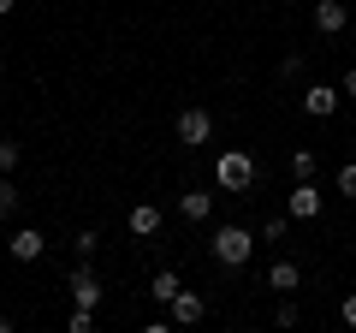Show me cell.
<instances>
[{"label": "cell", "instance_id": "cell-1", "mask_svg": "<svg viewBox=\"0 0 356 333\" xmlns=\"http://www.w3.org/2000/svg\"><path fill=\"white\" fill-rule=\"evenodd\" d=\"M208 250H214V262H220V268H250L255 238H250V226H220Z\"/></svg>", "mask_w": 356, "mask_h": 333}, {"label": "cell", "instance_id": "cell-2", "mask_svg": "<svg viewBox=\"0 0 356 333\" xmlns=\"http://www.w3.org/2000/svg\"><path fill=\"white\" fill-rule=\"evenodd\" d=\"M214 179H220V191H250V185H255V155L226 149V155H220V166H214Z\"/></svg>", "mask_w": 356, "mask_h": 333}, {"label": "cell", "instance_id": "cell-3", "mask_svg": "<svg viewBox=\"0 0 356 333\" xmlns=\"http://www.w3.org/2000/svg\"><path fill=\"white\" fill-rule=\"evenodd\" d=\"M172 131H178V143H184V149H202V143L214 137V114H208V107H184Z\"/></svg>", "mask_w": 356, "mask_h": 333}, {"label": "cell", "instance_id": "cell-4", "mask_svg": "<svg viewBox=\"0 0 356 333\" xmlns=\"http://www.w3.org/2000/svg\"><path fill=\"white\" fill-rule=\"evenodd\" d=\"M65 292H72L83 309H95V304H102V280H95V268H89V262H77L72 280H65Z\"/></svg>", "mask_w": 356, "mask_h": 333}, {"label": "cell", "instance_id": "cell-5", "mask_svg": "<svg viewBox=\"0 0 356 333\" xmlns=\"http://www.w3.org/2000/svg\"><path fill=\"white\" fill-rule=\"evenodd\" d=\"M344 24H350V6L344 0H315V30L321 36H344Z\"/></svg>", "mask_w": 356, "mask_h": 333}, {"label": "cell", "instance_id": "cell-6", "mask_svg": "<svg viewBox=\"0 0 356 333\" xmlns=\"http://www.w3.org/2000/svg\"><path fill=\"white\" fill-rule=\"evenodd\" d=\"M303 114L309 119H332L339 114V90H332V84H309L303 90Z\"/></svg>", "mask_w": 356, "mask_h": 333}, {"label": "cell", "instance_id": "cell-7", "mask_svg": "<svg viewBox=\"0 0 356 333\" xmlns=\"http://www.w3.org/2000/svg\"><path fill=\"white\" fill-rule=\"evenodd\" d=\"M42 250H48V238H42L36 226H18L13 232V262H42Z\"/></svg>", "mask_w": 356, "mask_h": 333}, {"label": "cell", "instance_id": "cell-8", "mask_svg": "<svg viewBox=\"0 0 356 333\" xmlns=\"http://www.w3.org/2000/svg\"><path fill=\"white\" fill-rule=\"evenodd\" d=\"M321 203H327V196H321L309 179H297V191H291V220H315V215H321Z\"/></svg>", "mask_w": 356, "mask_h": 333}, {"label": "cell", "instance_id": "cell-9", "mask_svg": "<svg viewBox=\"0 0 356 333\" xmlns=\"http://www.w3.org/2000/svg\"><path fill=\"white\" fill-rule=\"evenodd\" d=\"M208 316V297L202 292H178L172 297V321H178V327H191V321H202Z\"/></svg>", "mask_w": 356, "mask_h": 333}, {"label": "cell", "instance_id": "cell-10", "mask_svg": "<svg viewBox=\"0 0 356 333\" xmlns=\"http://www.w3.org/2000/svg\"><path fill=\"white\" fill-rule=\"evenodd\" d=\"M178 215H184V220H208V215H214V196H208V191H184V196H178Z\"/></svg>", "mask_w": 356, "mask_h": 333}, {"label": "cell", "instance_id": "cell-11", "mask_svg": "<svg viewBox=\"0 0 356 333\" xmlns=\"http://www.w3.org/2000/svg\"><path fill=\"white\" fill-rule=\"evenodd\" d=\"M131 232H137V238H154V232H161V208L137 203V208H131Z\"/></svg>", "mask_w": 356, "mask_h": 333}, {"label": "cell", "instance_id": "cell-12", "mask_svg": "<svg viewBox=\"0 0 356 333\" xmlns=\"http://www.w3.org/2000/svg\"><path fill=\"white\" fill-rule=\"evenodd\" d=\"M297 280H303L297 262H273V268H267V286H273V292H297Z\"/></svg>", "mask_w": 356, "mask_h": 333}, {"label": "cell", "instance_id": "cell-13", "mask_svg": "<svg viewBox=\"0 0 356 333\" xmlns=\"http://www.w3.org/2000/svg\"><path fill=\"white\" fill-rule=\"evenodd\" d=\"M149 292H154V304H172V297L184 292V286H178V274H172V268H161V274H154V286H149Z\"/></svg>", "mask_w": 356, "mask_h": 333}, {"label": "cell", "instance_id": "cell-14", "mask_svg": "<svg viewBox=\"0 0 356 333\" xmlns=\"http://www.w3.org/2000/svg\"><path fill=\"white\" fill-rule=\"evenodd\" d=\"M18 203H24V196H18L13 173H0V220H13V215H18Z\"/></svg>", "mask_w": 356, "mask_h": 333}, {"label": "cell", "instance_id": "cell-15", "mask_svg": "<svg viewBox=\"0 0 356 333\" xmlns=\"http://www.w3.org/2000/svg\"><path fill=\"white\" fill-rule=\"evenodd\" d=\"M72 250H77V262H89L95 250H102V232H95V226H83V232L72 238Z\"/></svg>", "mask_w": 356, "mask_h": 333}, {"label": "cell", "instance_id": "cell-16", "mask_svg": "<svg viewBox=\"0 0 356 333\" xmlns=\"http://www.w3.org/2000/svg\"><path fill=\"white\" fill-rule=\"evenodd\" d=\"M291 179H315V149H291Z\"/></svg>", "mask_w": 356, "mask_h": 333}, {"label": "cell", "instance_id": "cell-17", "mask_svg": "<svg viewBox=\"0 0 356 333\" xmlns=\"http://www.w3.org/2000/svg\"><path fill=\"white\" fill-rule=\"evenodd\" d=\"M18 161H24V149L6 137V143H0V173H18Z\"/></svg>", "mask_w": 356, "mask_h": 333}, {"label": "cell", "instance_id": "cell-18", "mask_svg": "<svg viewBox=\"0 0 356 333\" xmlns=\"http://www.w3.org/2000/svg\"><path fill=\"white\" fill-rule=\"evenodd\" d=\"M303 65H309V54H285V60H280V77H303Z\"/></svg>", "mask_w": 356, "mask_h": 333}, {"label": "cell", "instance_id": "cell-19", "mask_svg": "<svg viewBox=\"0 0 356 333\" xmlns=\"http://www.w3.org/2000/svg\"><path fill=\"white\" fill-rule=\"evenodd\" d=\"M339 196H356V161L339 166Z\"/></svg>", "mask_w": 356, "mask_h": 333}, {"label": "cell", "instance_id": "cell-20", "mask_svg": "<svg viewBox=\"0 0 356 333\" xmlns=\"http://www.w3.org/2000/svg\"><path fill=\"white\" fill-rule=\"evenodd\" d=\"M261 238H267V244H280V238H285V215H273V220H261Z\"/></svg>", "mask_w": 356, "mask_h": 333}, {"label": "cell", "instance_id": "cell-21", "mask_svg": "<svg viewBox=\"0 0 356 333\" xmlns=\"http://www.w3.org/2000/svg\"><path fill=\"white\" fill-rule=\"evenodd\" d=\"M89 327H95V309H83V304H77V316H72V333H89Z\"/></svg>", "mask_w": 356, "mask_h": 333}, {"label": "cell", "instance_id": "cell-22", "mask_svg": "<svg viewBox=\"0 0 356 333\" xmlns=\"http://www.w3.org/2000/svg\"><path fill=\"white\" fill-rule=\"evenodd\" d=\"M339 316H344V327H356V292H344V309H339Z\"/></svg>", "mask_w": 356, "mask_h": 333}, {"label": "cell", "instance_id": "cell-23", "mask_svg": "<svg viewBox=\"0 0 356 333\" xmlns=\"http://www.w3.org/2000/svg\"><path fill=\"white\" fill-rule=\"evenodd\" d=\"M344 95H356V65H350V72H344Z\"/></svg>", "mask_w": 356, "mask_h": 333}, {"label": "cell", "instance_id": "cell-24", "mask_svg": "<svg viewBox=\"0 0 356 333\" xmlns=\"http://www.w3.org/2000/svg\"><path fill=\"white\" fill-rule=\"evenodd\" d=\"M13 6H18V0H0V18H13Z\"/></svg>", "mask_w": 356, "mask_h": 333}, {"label": "cell", "instance_id": "cell-25", "mask_svg": "<svg viewBox=\"0 0 356 333\" xmlns=\"http://www.w3.org/2000/svg\"><path fill=\"white\" fill-rule=\"evenodd\" d=\"M0 72H6V54H0Z\"/></svg>", "mask_w": 356, "mask_h": 333}]
</instances>
